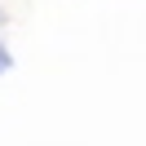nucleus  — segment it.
<instances>
[{"instance_id":"1","label":"nucleus","mask_w":146,"mask_h":146,"mask_svg":"<svg viewBox=\"0 0 146 146\" xmlns=\"http://www.w3.org/2000/svg\"><path fill=\"white\" fill-rule=\"evenodd\" d=\"M9 66H13V53H9V49H5V44H0V75L9 71Z\"/></svg>"},{"instance_id":"2","label":"nucleus","mask_w":146,"mask_h":146,"mask_svg":"<svg viewBox=\"0 0 146 146\" xmlns=\"http://www.w3.org/2000/svg\"><path fill=\"white\" fill-rule=\"evenodd\" d=\"M0 27H5V9H0Z\"/></svg>"}]
</instances>
